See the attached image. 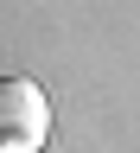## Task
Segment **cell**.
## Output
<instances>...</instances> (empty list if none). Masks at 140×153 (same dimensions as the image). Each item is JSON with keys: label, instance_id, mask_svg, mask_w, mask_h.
Returning <instances> with one entry per match:
<instances>
[{"label": "cell", "instance_id": "obj_1", "mask_svg": "<svg viewBox=\"0 0 140 153\" xmlns=\"http://www.w3.org/2000/svg\"><path fill=\"white\" fill-rule=\"evenodd\" d=\"M51 134V102L32 76H0V153H38Z\"/></svg>", "mask_w": 140, "mask_h": 153}]
</instances>
